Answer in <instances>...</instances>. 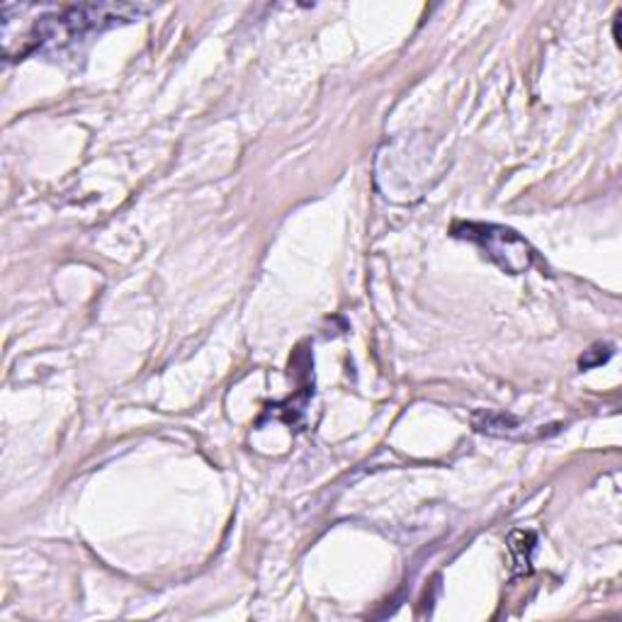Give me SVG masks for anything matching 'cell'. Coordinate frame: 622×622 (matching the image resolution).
<instances>
[{"label":"cell","mask_w":622,"mask_h":622,"mask_svg":"<svg viewBox=\"0 0 622 622\" xmlns=\"http://www.w3.org/2000/svg\"><path fill=\"white\" fill-rule=\"evenodd\" d=\"M455 236L477 244L501 270L511 275H521L535 263V251L527 241L499 224H457Z\"/></svg>","instance_id":"cell-2"},{"label":"cell","mask_w":622,"mask_h":622,"mask_svg":"<svg viewBox=\"0 0 622 622\" xmlns=\"http://www.w3.org/2000/svg\"><path fill=\"white\" fill-rule=\"evenodd\" d=\"M144 13L140 5L126 3H100V5H68L54 10L49 15H42L32 22L27 30L25 49L20 56H25L42 47H66L80 37H88L93 32L110 30L122 22H132Z\"/></svg>","instance_id":"cell-1"},{"label":"cell","mask_w":622,"mask_h":622,"mask_svg":"<svg viewBox=\"0 0 622 622\" xmlns=\"http://www.w3.org/2000/svg\"><path fill=\"white\" fill-rule=\"evenodd\" d=\"M509 549L513 555V564L518 571H530L533 564V552H535V535L527 530H515L509 537Z\"/></svg>","instance_id":"cell-3"},{"label":"cell","mask_w":622,"mask_h":622,"mask_svg":"<svg viewBox=\"0 0 622 622\" xmlns=\"http://www.w3.org/2000/svg\"><path fill=\"white\" fill-rule=\"evenodd\" d=\"M610 355H613V351L601 355V353H596V348H591V351H589V355H586V358H581V367H584V370H589V367H593V365H601V363H606V360L610 358Z\"/></svg>","instance_id":"cell-4"}]
</instances>
